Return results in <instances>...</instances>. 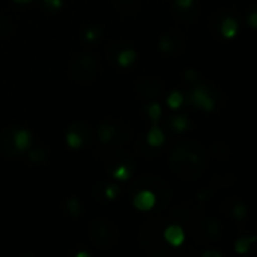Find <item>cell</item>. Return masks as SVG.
Returning <instances> with one entry per match:
<instances>
[{
    "label": "cell",
    "instance_id": "d6a6232c",
    "mask_svg": "<svg viewBox=\"0 0 257 257\" xmlns=\"http://www.w3.org/2000/svg\"><path fill=\"white\" fill-rule=\"evenodd\" d=\"M148 114H149V117H151L154 122H158V119L161 117V107H160V104L152 102V104L148 107Z\"/></svg>",
    "mask_w": 257,
    "mask_h": 257
},
{
    "label": "cell",
    "instance_id": "f546056e",
    "mask_svg": "<svg viewBox=\"0 0 257 257\" xmlns=\"http://www.w3.org/2000/svg\"><path fill=\"white\" fill-rule=\"evenodd\" d=\"M215 193V190L214 188H211L209 185L206 187V188H202L197 194H196V200L197 202H200V203H205L206 200H209L211 197H212V194Z\"/></svg>",
    "mask_w": 257,
    "mask_h": 257
},
{
    "label": "cell",
    "instance_id": "277c9868",
    "mask_svg": "<svg viewBox=\"0 0 257 257\" xmlns=\"http://www.w3.org/2000/svg\"><path fill=\"white\" fill-rule=\"evenodd\" d=\"M133 191H140V190H149L155 196V206L163 211L166 209L170 202H172V188L170 185L160 176L157 175H143L139 176L133 187Z\"/></svg>",
    "mask_w": 257,
    "mask_h": 257
},
{
    "label": "cell",
    "instance_id": "1f68e13d",
    "mask_svg": "<svg viewBox=\"0 0 257 257\" xmlns=\"http://www.w3.org/2000/svg\"><path fill=\"white\" fill-rule=\"evenodd\" d=\"M232 215L236 218V220H242V218H245V215H247V208L242 205V203H236V205H232Z\"/></svg>",
    "mask_w": 257,
    "mask_h": 257
},
{
    "label": "cell",
    "instance_id": "7c38bea8",
    "mask_svg": "<svg viewBox=\"0 0 257 257\" xmlns=\"http://www.w3.org/2000/svg\"><path fill=\"white\" fill-rule=\"evenodd\" d=\"M14 128H8L2 133L0 136V151L6 155V157H15L18 149L15 148L14 143Z\"/></svg>",
    "mask_w": 257,
    "mask_h": 257
},
{
    "label": "cell",
    "instance_id": "60d3db41",
    "mask_svg": "<svg viewBox=\"0 0 257 257\" xmlns=\"http://www.w3.org/2000/svg\"><path fill=\"white\" fill-rule=\"evenodd\" d=\"M14 2H18V3H29V2H32V0H14Z\"/></svg>",
    "mask_w": 257,
    "mask_h": 257
},
{
    "label": "cell",
    "instance_id": "7a4b0ae2",
    "mask_svg": "<svg viewBox=\"0 0 257 257\" xmlns=\"http://www.w3.org/2000/svg\"><path fill=\"white\" fill-rule=\"evenodd\" d=\"M170 223L167 215L158 214L154 215L148 220H145L142 223V226L139 227V233H137V242L140 245V248L152 257H163L166 251V241L163 238V232L166 229V226Z\"/></svg>",
    "mask_w": 257,
    "mask_h": 257
},
{
    "label": "cell",
    "instance_id": "d6986e66",
    "mask_svg": "<svg viewBox=\"0 0 257 257\" xmlns=\"http://www.w3.org/2000/svg\"><path fill=\"white\" fill-rule=\"evenodd\" d=\"M221 33L224 38L230 39L238 33V23L233 17H227L221 24Z\"/></svg>",
    "mask_w": 257,
    "mask_h": 257
},
{
    "label": "cell",
    "instance_id": "603a6c76",
    "mask_svg": "<svg viewBox=\"0 0 257 257\" xmlns=\"http://www.w3.org/2000/svg\"><path fill=\"white\" fill-rule=\"evenodd\" d=\"M170 123L178 133H184L190 126V119L187 116H173L170 119Z\"/></svg>",
    "mask_w": 257,
    "mask_h": 257
},
{
    "label": "cell",
    "instance_id": "8fae6325",
    "mask_svg": "<svg viewBox=\"0 0 257 257\" xmlns=\"http://www.w3.org/2000/svg\"><path fill=\"white\" fill-rule=\"evenodd\" d=\"M163 238L169 245L181 247L185 241V232L181 227V224H170V226H166L163 232Z\"/></svg>",
    "mask_w": 257,
    "mask_h": 257
},
{
    "label": "cell",
    "instance_id": "4dcf8cb0",
    "mask_svg": "<svg viewBox=\"0 0 257 257\" xmlns=\"http://www.w3.org/2000/svg\"><path fill=\"white\" fill-rule=\"evenodd\" d=\"M99 35H101V29L96 27V26H90V27H87L86 32H84V38H86L87 42H95V41L98 39Z\"/></svg>",
    "mask_w": 257,
    "mask_h": 257
},
{
    "label": "cell",
    "instance_id": "f35d334b",
    "mask_svg": "<svg viewBox=\"0 0 257 257\" xmlns=\"http://www.w3.org/2000/svg\"><path fill=\"white\" fill-rule=\"evenodd\" d=\"M202 256L203 257H223V254H221V253H218V251H212V250H209V251H205Z\"/></svg>",
    "mask_w": 257,
    "mask_h": 257
},
{
    "label": "cell",
    "instance_id": "e0dca14e",
    "mask_svg": "<svg viewBox=\"0 0 257 257\" xmlns=\"http://www.w3.org/2000/svg\"><path fill=\"white\" fill-rule=\"evenodd\" d=\"M30 133L26 131V130H18L14 133V143H15V148L21 152V151H26L30 145Z\"/></svg>",
    "mask_w": 257,
    "mask_h": 257
},
{
    "label": "cell",
    "instance_id": "ab89813d",
    "mask_svg": "<svg viewBox=\"0 0 257 257\" xmlns=\"http://www.w3.org/2000/svg\"><path fill=\"white\" fill-rule=\"evenodd\" d=\"M77 257H90L89 253H77Z\"/></svg>",
    "mask_w": 257,
    "mask_h": 257
},
{
    "label": "cell",
    "instance_id": "ffe728a7",
    "mask_svg": "<svg viewBox=\"0 0 257 257\" xmlns=\"http://www.w3.org/2000/svg\"><path fill=\"white\" fill-rule=\"evenodd\" d=\"M133 170H134V166H131V164H119V166H116L114 169H111L110 172H111V175H113L116 179L125 181V179H128V178L131 176Z\"/></svg>",
    "mask_w": 257,
    "mask_h": 257
},
{
    "label": "cell",
    "instance_id": "7402d4cb",
    "mask_svg": "<svg viewBox=\"0 0 257 257\" xmlns=\"http://www.w3.org/2000/svg\"><path fill=\"white\" fill-rule=\"evenodd\" d=\"M113 134H114L113 123H102L98 130V136H99V140L102 143H110L113 139Z\"/></svg>",
    "mask_w": 257,
    "mask_h": 257
},
{
    "label": "cell",
    "instance_id": "ba28073f",
    "mask_svg": "<svg viewBox=\"0 0 257 257\" xmlns=\"http://www.w3.org/2000/svg\"><path fill=\"white\" fill-rule=\"evenodd\" d=\"M223 235V226L217 218H202L200 223V244L205 242H215Z\"/></svg>",
    "mask_w": 257,
    "mask_h": 257
},
{
    "label": "cell",
    "instance_id": "8992f818",
    "mask_svg": "<svg viewBox=\"0 0 257 257\" xmlns=\"http://www.w3.org/2000/svg\"><path fill=\"white\" fill-rule=\"evenodd\" d=\"M136 93L146 101L157 99L164 90V81L155 75H142L134 83Z\"/></svg>",
    "mask_w": 257,
    "mask_h": 257
},
{
    "label": "cell",
    "instance_id": "5bb4252c",
    "mask_svg": "<svg viewBox=\"0 0 257 257\" xmlns=\"http://www.w3.org/2000/svg\"><path fill=\"white\" fill-rule=\"evenodd\" d=\"M134 206L140 211H149L155 206V196L149 190H140L134 196Z\"/></svg>",
    "mask_w": 257,
    "mask_h": 257
},
{
    "label": "cell",
    "instance_id": "2e32d148",
    "mask_svg": "<svg viewBox=\"0 0 257 257\" xmlns=\"http://www.w3.org/2000/svg\"><path fill=\"white\" fill-rule=\"evenodd\" d=\"M197 15L199 14H197L196 9H193V6L191 8H187V9H179V8L176 9V20L179 23H182V24H187V26L194 24L199 20Z\"/></svg>",
    "mask_w": 257,
    "mask_h": 257
},
{
    "label": "cell",
    "instance_id": "e575fe53",
    "mask_svg": "<svg viewBox=\"0 0 257 257\" xmlns=\"http://www.w3.org/2000/svg\"><path fill=\"white\" fill-rule=\"evenodd\" d=\"M194 5V0H176V6L179 9H187Z\"/></svg>",
    "mask_w": 257,
    "mask_h": 257
},
{
    "label": "cell",
    "instance_id": "52a82bcc",
    "mask_svg": "<svg viewBox=\"0 0 257 257\" xmlns=\"http://www.w3.org/2000/svg\"><path fill=\"white\" fill-rule=\"evenodd\" d=\"M185 47H187V38L178 29H170L164 32L158 42L160 51L164 54H170V56H178L184 53Z\"/></svg>",
    "mask_w": 257,
    "mask_h": 257
},
{
    "label": "cell",
    "instance_id": "6da1fadb",
    "mask_svg": "<svg viewBox=\"0 0 257 257\" xmlns=\"http://www.w3.org/2000/svg\"><path fill=\"white\" fill-rule=\"evenodd\" d=\"M169 164L178 179L193 182L200 179L206 172L209 166V154L200 143L185 140L172 148Z\"/></svg>",
    "mask_w": 257,
    "mask_h": 257
},
{
    "label": "cell",
    "instance_id": "9a60e30c",
    "mask_svg": "<svg viewBox=\"0 0 257 257\" xmlns=\"http://www.w3.org/2000/svg\"><path fill=\"white\" fill-rule=\"evenodd\" d=\"M208 154H209L211 158H214L215 161L224 163V161H227V160L230 158V154H232V152H230V146H229L226 142H215V143L211 145Z\"/></svg>",
    "mask_w": 257,
    "mask_h": 257
},
{
    "label": "cell",
    "instance_id": "ac0fdd59",
    "mask_svg": "<svg viewBox=\"0 0 257 257\" xmlns=\"http://www.w3.org/2000/svg\"><path fill=\"white\" fill-rule=\"evenodd\" d=\"M69 131L77 133L83 139V143H89L92 140V131H90L89 125L84 122H75V123L69 125Z\"/></svg>",
    "mask_w": 257,
    "mask_h": 257
},
{
    "label": "cell",
    "instance_id": "836d02e7",
    "mask_svg": "<svg viewBox=\"0 0 257 257\" xmlns=\"http://www.w3.org/2000/svg\"><path fill=\"white\" fill-rule=\"evenodd\" d=\"M30 160L35 161V163H42L45 160L44 149H33V151H30Z\"/></svg>",
    "mask_w": 257,
    "mask_h": 257
},
{
    "label": "cell",
    "instance_id": "74e56055",
    "mask_svg": "<svg viewBox=\"0 0 257 257\" xmlns=\"http://www.w3.org/2000/svg\"><path fill=\"white\" fill-rule=\"evenodd\" d=\"M50 8H54V9H57V8H60L62 6V0H44Z\"/></svg>",
    "mask_w": 257,
    "mask_h": 257
},
{
    "label": "cell",
    "instance_id": "8d00e7d4",
    "mask_svg": "<svg viewBox=\"0 0 257 257\" xmlns=\"http://www.w3.org/2000/svg\"><path fill=\"white\" fill-rule=\"evenodd\" d=\"M248 23H250V26L253 27V29H256L257 27V12H251L250 14V17H248Z\"/></svg>",
    "mask_w": 257,
    "mask_h": 257
},
{
    "label": "cell",
    "instance_id": "83f0119b",
    "mask_svg": "<svg viewBox=\"0 0 257 257\" xmlns=\"http://www.w3.org/2000/svg\"><path fill=\"white\" fill-rule=\"evenodd\" d=\"M182 102H184V96L179 93V92H172L170 95H169V99H167V104H169V107L170 108H179L181 105H182Z\"/></svg>",
    "mask_w": 257,
    "mask_h": 257
},
{
    "label": "cell",
    "instance_id": "30bf717a",
    "mask_svg": "<svg viewBox=\"0 0 257 257\" xmlns=\"http://www.w3.org/2000/svg\"><path fill=\"white\" fill-rule=\"evenodd\" d=\"M113 126H114V134H113V139L111 142L116 145V146H122V145H126L131 137H133V128L123 122V120H113Z\"/></svg>",
    "mask_w": 257,
    "mask_h": 257
},
{
    "label": "cell",
    "instance_id": "cb8c5ba5",
    "mask_svg": "<svg viewBox=\"0 0 257 257\" xmlns=\"http://www.w3.org/2000/svg\"><path fill=\"white\" fill-rule=\"evenodd\" d=\"M254 242H256V238L244 236V238H241V239H238V241H236L235 250H236V253H239V254H245Z\"/></svg>",
    "mask_w": 257,
    "mask_h": 257
},
{
    "label": "cell",
    "instance_id": "d4e9b609",
    "mask_svg": "<svg viewBox=\"0 0 257 257\" xmlns=\"http://www.w3.org/2000/svg\"><path fill=\"white\" fill-rule=\"evenodd\" d=\"M136 60V51L134 50H123L120 54H119V57H117V62H119V65L120 66H130L133 62Z\"/></svg>",
    "mask_w": 257,
    "mask_h": 257
},
{
    "label": "cell",
    "instance_id": "3957f363",
    "mask_svg": "<svg viewBox=\"0 0 257 257\" xmlns=\"http://www.w3.org/2000/svg\"><path fill=\"white\" fill-rule=\"evenodd\" d=\"M87 233L92 244L101 251L114 248L120 239V229L113 220L107 217L93 218L87 226Z\"/></svg>",
    "mask_w": 257,
    "mask_h": 257
},
{
    "label": "cell",
    "instance_id": "f1b7e54d",
    "mask_svg": "<svg viewBox=\"0 0 257 257\" xmlns=\"http://www.w3.org/2000/svg\"><path fill=\"white\" fill-rule=\"evenodd\" d=\"M120 188L116 185V184H105V188H104V197L108 199V200H113L117 197Z\"/></svg>",
    "mask_w": 257,
    "mask_h": 257
},
{
    "label": "cell",
    "instance_id": "484cf974",
    "mask_svg": "<svg viewBox=\"0 0 257 257\" xmlns=\"http://www.w3.org/2000/svg\"><path fill=\"white\" fill-rule=\"evenodd\" d=\"M65 206H66V212L71 214V215H74V217L75 215H80V212H81V205H80L78 199H75V197H69L66 200Z\"/></svg>",
    "mask_w": 257,
    "mask_h": 257
},
{
    "label": "cell",
    "instance_id": "d590c367",
    "mask_svg": "<svg viewBox=\"0 0 257 257\" xmlns=\"http://www.w3.org/2000/svg\"><path fill=\"white\" fill-rule=\"evenodd\" d=\"M185 77H187V80H190V81H199V74L196 72V71H187L185 72Z\"/></svg>",
    "mask_w": 257,
    "mask_h": 257
},
{
    "label": "cell",
    "instance_id": "9c48e42d",
    "mask_svg": "<svg viewBox=\"0 0 257 257\" xmlns=\"http://www.w3.org/2000/svg\"><path fill=\"white\" fill-rule=\"evenodd\" d=\"M190 101H191L193 105H196V107H199V108H202L205 111H211L214 108V105H215V101L211 96L209 90L206 87H203V86L196 87L190 93Z\"/></svg>",
    "mask_w": 257,
    "mask_h": 257
},
{
    "label": "cell",
    "instance_id": "4316f807",
    "mask_svg": "<svg viewBox=\"0 0 257 257\" xmlns=\"http://www.w3.org/2000/svg\"><path fill=\"white\" fill-rule=\"evenodd\" d=\"M66 143H68V146H71L72 149H78L80 146L84 145V143H83V139H81L77 133H74V131H68V134H66Z\"/></svg>",
    "mask_w": 257,
    "mask_h": 257
},
{
    "label": "cell",
    "instance_id": "5b68a950",
    "mask_svg": "<svg viewBox=\"0 0 257 257\" xmlns=\"http://www.w3.org/2000/svg\"><path fill=\"white\" fill-rule=\"evenodd\" d=\"M68 71H69V77L72 81H75L77 84L86 86V84L93 83L98 78L99 63L92 54L80 53L71 60Z\"/></svg>",
    "mask_w": 257,
    "mask_h": 257
},
{
    "label": "cell",
    "instance_id": "44dd1931",
    "mask_svg": "<svg viewBox=\"0 0 257 257\" xmlns=\"http://www.w3.org/2000/svg\"><path fill=\"white\" fill-rule=\"evenodd\" d=\"M148 143L152 146V148H158L164 143V133L158 128V126H154L149 134H148Z\"/></svg>",
    "mask_w": 257,
    "mask_h": 257
},
{
    "label": "cell",
    "instance_id": "4fadbf2b",
    "mask_svg": "<svg viewBox=\"0 0 257 257\" xmlns=\"http://www.w3.org/2000/svg\"><path fill=\"white\" fill-rule=\"evenodd\" d=\"M235 184H236V176L235 175H232V173H217V175L212 176V179L209 182V187L217 191V190L230 188Z\"/></svg>",
    "mask_w": 257,
    "mask_h": 257
}]
</instances>
